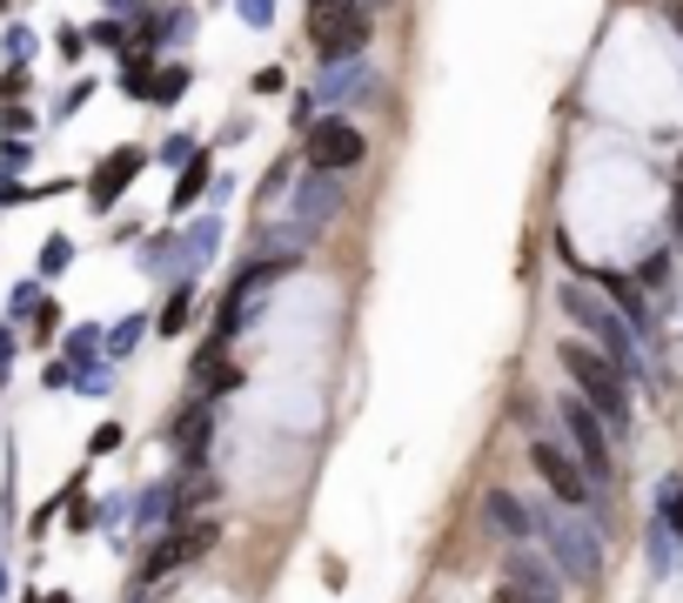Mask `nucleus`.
<instances>
[{
    "instance_id": "nucleus-1",
    "label": "nucleus",
    "mask_w": 683,
    "mask_h": 603,
    "mask_svg": "<svg viewBox=\"0 0 683 603\" xmlns=\"http://www.w3.org/2000/svg\"><path fill=\"white\" fill-rule=\"evenodd\" d=\"M562 355V369H570V389L590 402V410L610 423V436H630V423H636V402H630V376L617 369L610 355H603L596 342H583V336H570L556 349Z\"/></svg>"
},
{
    "instance_id": "nucleus-2",
    "label": "nucleus",
    "mask_w": 683,
    "mask_h": 603,
    "mask_svg": "<svg viewBox=\"0 0 683 603\" xmlns=\"http://www.w3.org/2000/svg\"><path fill=\"white\" fill-rule=\"evenodd\" d=\"M556 302H562V315H570L577 329H583V342H596V349L610 355L623 376H630V369H643V362H636V336H630V322H623V309H617V302H603V296L590 289V281H577V275L556 289Z\"/></svg>"
},
{
    "instance_id": "nucleus-3",
    "label": "nucleus",
    "mask_w": 683,
    "mask_h": 603,
    "mask_svg": "<svg viewBox=\"0 0 683 603\" xmlns=\"http://www.w3.org/2000/svg\"><path fill=\"white\" fill-rule=\"evenodd\" d=\"M308 48L315 67H349L369 48V8L362 0H308Z\"/></svg>"
},
{
    "instance_id": "nucleus-4",
    "label": "nucleus",
    "mask_w": 683,
    "mask_h": 603,
    "mask_svg": "<svg viewBox=\"0 0 683 603\" xmlns=\"http://www.w3.org/2000/svg\"><path fill=\"white\" fill-rule=\"evenodd\" d=\"M543 550H549V563L562 570V583H596L603 577V537L590 530L583 516L543 510Z\"/></svg>"
},
{
    "instance_id": "nucleus-5",
    "label": "nucleus",
    "mask_w": 683,
    "mask_h": 603,
    "mask_svg": "<svg viewBox=\"0 0 683 603\" xmlns=\"http://www.w3.org/2000/svg\"><path fill=\"white\" fill-rule=\"evenodd\" d=\"M530 469L543 476V490L562 503V510H596V482L583 476V463H577V450L570 442H556V436H530Z\"/></svg>"
},
{
    "instance_id": "nucleus-6",
    "label": "nucleus",
    "mask_w": 683,
    "mask_h": 603,
    "mask_svg": "<svg viewBox=\"0 0 683 603\" xmlns=\"http://www.w3.org/2000/svg\"><path fill=\"white\" fill-rule=\"evenodd\" d=\"M556 410H562V436H570V450H577V463H583V476L596 482V490H603V482H610L617 476V450H610V423H603L596 410H590V402L570 389V395H562L556 402Z\"/></svg>"
},
{
    "instance_id": "nucleus-7",
    "label": "nucleus",
    "mask_w": 683,
    "mask_h": 603,
    "mask_svg": "<svg viewBox=\"0 0 683 603\" xmlns=\"http://www.w3.org/2000/svg\"><path fill=\"white\" fill-rule=\"evenodd\" d=\"M215 543H222V516H194V523L161 530V543H148V556H141V583H161V577L188 570V563H201Z\"/></svg>"
},
{
    "instance_id": "nucleus-8",
    "label": "nucleus",
    "mask_w": 683,
    "mask_h": 603,
    "mask_svg": "<svg viewBox=\"0 0 683 603\" xmlns=\"http://www.w3.org/2000/svg\"><path fill=\"white\" fill-rule=\"evenodd\" d=\"M362 161H369V135H362L349 114H321L302 141V168H315V175H349Z\"/></svg>"
},
{
    "instance_id": "nucleus-9",
    "label": "nucleus",
    "mask_w": 683,
    "mask_h": 603,
    "mask_svg": "<svg viewBox=\"0 0 683 603\" xmlns=\"http://www.w3.org/2000/svg\"><path fill=\"white\" fill-rule=\"evenodd\" d=\"M148 161H154V154L135 148V141H128V148H107V154L94 161V175H88V209H94V215H114V209H121V194L141 181Z\"/></svg>"
},
{
    "instance_id": "nucleus-10",
    "label": "nucleus",
    "mask_w": 683,
    "mask_h": 603,
    "mask_svg": "<svg viewBox=\"0 0 683 603\" xmlns=\"http://www.w3.org/2000/svg\"><path fill=\"white\" fill-rule=\"evenodd\" d=\"M503 583H509L522 603H562V570L549 563V550H536V543H509Z\"/></svg>"
},
{
    "instance_id": "nucleus-11",
    "label": "nucleus",
    "mask_w": 683,
    "mask_h": 603,
    "mask_svg": "<svg viewBox=\"0 0 683 603\" xmlns=\"http://www.w3.org/2000/svg\"><path fill=\"white\" fill-rule=\"evenodd\" d=\"M342 201H349V188H342V175H315V168H302L295 175V188H289V222L295 228H308V235H321L336 215H342Z\"/></svg>"
},
{
    "instance_id": "nucleus-12",
    "label": "nucleus",
    "mask_w": 683,
    "mask_h": 603,
    "mask_svg": "<svg viewBox=\"0 0 683 603\" xmlns=\"http://www.w3.org/2000/svg\"><path fill=\"white\" fill-rule=\"evenodd\" d=\"M308 95H315V114H342L349 101L376 95V67H369V61H349V67H321Z\"/></svg>"
},
{
    "instance_id": "nucleus-13",
    "label": "nucleus",
    "mask_w": 683,
    "mask_h": 603,
    "mask_svg": "<svg viewBox=\"0 0 683 603\" xmlns=\"http://www.w3.org/2000/svg\"><path fill=\"white\" fill-rule=\"evenodd\" d=\"M168 436L181 450V476H201V469H208V442H215V402H188Z\"/></svg>"
},
{
    "instance_id": "nucleus-14",
    "label": "nucleus",
    "mask_w": 683,
    "mask_h": 603,
    "mask_svg": "<svg viewBox=\"0 0 683 603\" xmlns=\"http://www.w3.org/2000/svg\"><path fill=\"white\" fill-rule=\"evenodd\" d=\"M482 516H490L509 543H543V503H522L509 490H490V497H482Z\"/></svg>"
},
{
    "instance_id": "nucleus-15",
    "label": "nucleus",
    "mask_w": 683,
    "mask_h": 603,
    "mask_svg": "<svg viewBox=\"0 0 683 603\" xmlns=\"http://www.w3.org/2000/svg\"><path fill=\"white\" fill-rule=\"evenodd\" d=\"M194 389H201V402L235 395V389H241V362H228V349H222V342H208V349L194 355Z\"/></svg>"
},
{
    "instance_id": "nucleus-16",
    "label": "nucleus",
    "mask_w": 683,
    "mask_h": 603,
    "mask_svg": "<svg viewBox=\"0 0 683 603\" xmlns=\"http://www.w3.org/2000/svg\"><path fill=\"white\" fill-rule=\"evenodd\" d=\"M215 154L208 148H201L194 161H188V168L175 175V194H168V215H188V209H201V194H215Z\"/></svg>"
},
{
    "instance_id": "nucleus-17",
    "label": "nucleus",
    "mask_w": 683,
    "mask_h": 603,
    "mask_svg": "<svg viewBox=\"0 0 683 603\" xmlns=\"http://www.w3.org/2000/svg\"><path fill=\"white\" fill-rule=\"evenodd\" d=\"M215 249H222V215L194 222V228L181 235V281H194L201 268H208V262H215Z\"/></svg>"
},
{
    "instance_id": "nucleus-18",
    "label": "nucleus",
    "mask_w": 683,
    "mask_h": 603,
    "mask_svg": "<svg viewBox=\"0 0 683 603\" xmlns=\"http://www.w3.org/2000/svg\"><path fill=\"white\" fill-rule=\"evenodd\" d=\"M74 369H94V362L107 355V329L101 322H80V329H67V349H61Z\"/></svg>"
},
{
    "instance_id": "nucleus-19",
    "label": "nucleus",
    "mask_w": 683,
    "mask_h": 603,
    "mask_svg": "<svg viewBox=\"0 0 683 603\" xmlns=\"http://www.w3.org/2000/svg\"><path fill=\"white\" fill-rule=\"evenodd\" d=\"M188 322H194V281H175L168 302H161V315H154V329H161V336H181Z\"/></svg>"
},
{
    "instance_id": "nucleus-20",
    "label": "nucleus",
    "mask_w": 683,
    "mask_h": 603,
    "mask_svg": "<svg viewBox=\"0 0 683 603\" xmlns=\"http://www.w3.org/2000/svg\"><path fill=\"white\" fill-rule=\"evenodd\" d=\"M154 74H161V67H154V54H141V48H135L128 61H121V95H128V101H154Z\"/></svg>"
},
{
    "instance_id": "nucleus-21",
    "label": "nucleus",
    "mask_w": 683,
    "mask_h": 603,
    "mask_svg": "<svg viewBox=\"0 0 683 603\" xmlns=\"http://www.w3.org/2000/svg\"><path fill=\"white\" fill-rule=\"evenodd\" d=\"M657 523L683 543V476H663V482H657Z\"/></svg>"
},
{
    "instance_id": "nucleus-22",
    "label": "nucleus",
    "mask_w": 683,
    "mask_h": 603,
    "mask_svg": "<svg viewBox=\"0 0 683 603\" xmlns=\"http://www.w3.org/2000/svg\"><path fill=\"white\" fill-rule=\"evenodd\" d=\"M188 88H194V67H188V61H168V67L154 74V108H175Z\"/></svg>"
},
{
    "instance_id": "nucleus-23",
    "label": "nucleus",
    "mask_w": 683,
    "mask_h": 603,
    "mask_svg": "<svg viewBox=\"0 0 683 603\" xmlns=\"http://www.w3.org/2000/svg\"><path fill=\"white\" fill-rule=\"evenodd\" d=\"M141 336H148V315H128V322H114V329H107V362H128Z\"/></svg>"
},
{
    "instance_id": "nucleus-24",
    "label": "nucleus",
    "mask_w": 683,
    "mask_h": 603,
    "mask_svg": "<svg viewBox=\"0 0 683 603\" xmlns=\"http://www.w3.org/2000/svg\"><path fill=\"white\" fill-rule=\"evenodd\" d=\"M40 302H48V289H40V281H14V289H8V322H34Z\"/></svg>"
},
{
    "instance_id": "nucleus-25",
    "label": "nucleus",
    "mask_w": 683,
    "mask_h": 603,
    "mask_svg": "<svg viewBox=\"0 0 683 603\" xmlns=\"http://www.w3.org/2000/svg\"><path fill=\"white\" fill-rule=\"evenodd\" d=\"M88 40H94V48H107V54H121V61H128V54H135V40H128V27H121L114 14H101V21L88 27Z\"/></svg>"
},
{
    "instance_id": "nucleus-26",
    "label": "nucleus",
    "mask_w": 683,
    "mask_h": 603,
    "mask_svg": "<svg viewBox=\"0 0 683 603\" xmlns=\"http://www.w3.org/2000/svg\"><path fill=\"white\" fill-rule=\"evenodd\" d=\"M67 262H74V241H67V235H48V241H40V281H54Z\"/></svg>"
},
{
    "instance_id": "nucleus-27",
    "label": "nucleus",
    "mask_w": 683,
    "mask_h": 603,
    "mask_svg": "<svg viewBox=\"0 0 683 603\" xmlns=\"http://www.w3.org/2000/svg\"><path fill=\"white\" fill-rule=\"evenodd\" d=\"M194 154H201V141H194V135H168V141H161V148H154V161H168V168H175V175L188 168V161H194Z\"/></svg>"
},
{
    "instance_id": "nucleus-28",
    "label": "nucleus",
    "mask_w": 683,
    "mask_h": 603,
    "mask_svg": "<svg viewBox=\"0 0 683 603\" xmlns=\"http://www.w3.org/2000/svg\"><path fill=\"white\" fill-rule=\"evenodd\" d=\"M0 48H8V67H27V54H34V27H8V34H0Z\"/></svg>"
},
{
    "instance_id": "nucleus-29",
    "label": "nucleus",
    "mask_w": 683,
    "mask_h": 603,
    "mask_svg": "<svg viewBox=\"0 0 683 603\" xmlns=\"http://www.w3.org/2000/svg\"><path fill=\"white\" fill-rule=\"evenodd\" d=\"M54 48H61V61H80V54L94 48V40H88V27H61V34H54Z\"/></svg>"
},
{
    "instance_id": "nucleus-30",
    "label": "nucleus",
    "mask_w": 683,
    "mask_h": 603,
    "mask_svg": "<svg viewBox=\"0 0 683 603\" xmlns=\"http://www.w3.org/2000/svg\"><path fill=\"white\" fill-rule=\"evenodd\" d=\"M27 128H34L27 108H0V141H27Z\"/></svg>"
},
{
    "instance_id": "nucleus-31",
    "label": "nucleus",
    "mask_w": 683,
    "mask_h": 603,
    "mask_svg": "<svg viewBox=\"0 0 683 603\" xmlns=\"http://www.w3.org/2000/svg\"><path fill=\"white\" fill-rule=\"evenodd\" d=\"M235 14L262 34V27H275V0H235Z\"/></svg>"
},
{
    "instance_id": "nucleus-32",
    "label": "nucleus",
    "mask_w": 683,
    "mask_h": 603,
    "mask_svg": "<svg viewBox=\"0 0 683 603\" xmlns=\"http://www.w3.org/2000/svg\"><path fill=\"white\" fill-rule=\"evenodd\" d=\"M27 88H34V80H27V67H8V74H0V108H14Z\"/></svg>"
},
{
    "instance_id": "nucleus-33",
    "label": "nucleus",
    "mask_w": 683,
    "mask_h": 603,
    "mask_svg": "<svg viewBox=\"0 0 683 603\" xmlns=\"http://www.w3.org/2000/svg\"><path fill=\"white\" fill-rule=\"evenodd\" d=\"M121 450V423H101L94 436H88V456H114Z\"/></svg>"
},
{
    "instance_id": "nucleus-34",
    "label": "nucleus",
    "mask_w": 683,
    "mask_h": 603,
    "mask_svg": "<svg viewBox=\"0 0 683 603\" xmlns=\"http://www.w3.org/2000/svg\"><path fill=\"white\" fill-rule=\"evenodd\" d=\"M249 88H255V95H281V88H289V74H281V67L268 61V67H255V80H249Z\"/></svg>"
},
{
    "instance_id": "nucleus-35",
    "label": "nucleus",
    "mask_w": 683,
    "mask_h": 603,
    "mask_svg": "<svg viewBox=\"0 0 683 603\" xmlns=\"http://www.w3.org/2000/svg\"><path fill=\"white\" fill-rule=\"evenodd\" d=\"M88 95H94V80H74V88H67V95H61V101H54V114H61V121H67V114H74V108H88Z\"/></svg>"
},
{
    "instance_id": "nucleus-36",
    "label": "nucleus",
    "mask_w": 683,
    "mask_h": 603,
    "mask_svg": "<svg viewBox=\"0 0 683 603\" xmlns=\"http://www.w3.org/2000/svg\"><path fill=\"white\" fill-rule=\"evenodd\" d=\"M54 329H61V302L48 296V302H40V315H34V336H40V342H48Z\"/></svg>"
},
{
    "instance_id": "nucleus-37",
    "label": "nucleus",
    "mask_w": 683,
    "mask_h": 603,
    "mask_svg": "<svg viewBox=\"0 0 683 603\" xmlns=\"http://www.w3.org/2000/svg\"><path fill=\"white\" fill-rule=\"evenodd\" d=\"M40 382H48V389H74V362H67V355L48 362V376H40Z\"/></svg>"
},
{
    "instance_id": "nucleus-38",
    "label": "nucleus",
    "mask_w": 683,
    "mask_h": 603,
    "mask_svg": "<svg viewBox=\"0 0 683 603\" xmlns=\"http://www.w3.org/2000/svg\"><path fill=\"white\" fill-rule=\"evenodd\" d=\"M14 369V329H0V376Z\"/></svg>"
},
{
    "instance_id": "nucleus-39",
    "label": "nucleus",
    "mask_w": 683,
    "mask_h": 603,
    "mask_svg": "<svg viewBox=\"0 0 683 603\" xmlns=\"http://www.w3.org/2000/svg\"><path fill=\"white\" fill-rule=\"evenodd\" d=\"M135 8H141V0H107V14H114V21H121V14H135Z\"/></svg>"
},
{
    "instance_id": "nucleus-40",
    "label": "nucleus",
    "mask_w": 683,
    "mask_h": 603,
    "mask_svg": "<svg viewBox=\"0 0 683 603\" xmlns=\"http://www.w3.org/2000/svg\"><path fill=\"white\" fill-rule=\"evenodd\" d=\"M48 603H74V596H61V590H54V596H48Z\"/></svg>"
}]
</instances>
